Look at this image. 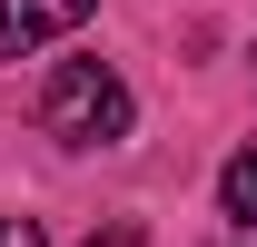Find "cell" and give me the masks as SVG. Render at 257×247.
Wrapping results in <instances>:
<instances>
[{
  "label": "cell",
  "instance_id": "cell-4",
  "mask_svg": "<svg viewBox=\"0 0 257 247\" xmlns=\"http://www.w3.org/2000/svg\"><path fill=\"white\" fill-rule=\"evenodd\" d=\"M0 247H50V237H40V217H0Z\"/></svg>",
  "mask_w": 257,
  "mask_h": 247
},
{
  "label": "cell",
  "instance_id": "cell-2",
  "mask_svg": "<svg viewBox=\"0 0 257 247\" xmlns=\"http://www.w3.org/2000/svg\"><path fill=\"white\" fill-rule=\"evenodd\" d=\"M99 0H0V60H30L50 40H69Z\"/></svg>",
  "mask_w": 257,
  "mask_h": 247
},
{
  "label": "cell",
  "instance_id": "cell-3",
  "mask_svg": "<svg viewBox=\"0 0 257 247\" xmlns=\"http://www.w3.org/2000/svg\"><path fill=\"white\" fill-rule=\"evenodd\" d=\"M218 208H227V217H237V227L257 237V139H247V149L218 168Z\"/></svg>",
  "mask_w": 257,
  "mask_h": 247
},
{
  "label": "cell",
  "instance_id": "cell-1",
  "mask_svg": "<svg viewBox=\"0 0 257 247\" xmlns=\"http://www.w3.org/2000/svg\"><path fill=\"white\" fill-rule=\"evenodd\" d=\"M128 119H139V99L109 60H60L40 79V129L60 139V149H119Z\"/></svg>",
  "mask_w": 257,
  "mask_h": 247
},
{
  "label": "cell",
  "instance_id": "cell-5",
  "mask_svg": "<svg viewBox=\"0 0 257 247\" xmlns=\"http://www.w3.org/2000/svg\"><path fill=\"white\" fill-rule=\"evenodd\" d=\"M89 247H139V227H109V237H89Z\"/></svg>",
  "mask_w": 257,
  "mask_h": 247
}]
</instances>
